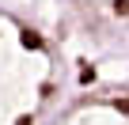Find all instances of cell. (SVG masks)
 I'll use <instances>...</instances> for the list:
<instances>
[{
  "mask_svg": "<svg viewBox=\"0 0 129 125\" xmlns=\"http://www.w3.org/2000/svg\"><path fill=\"white\" fill-rule=\"evenodd\" d=\"M46 95L49 80L42 30L0 12V125H38Z\"/></svg>",
  "mask_w": 129,
  "mask_h": 125,
  "instance_id": "1",
  "label": "cell"
}]
</instances>
